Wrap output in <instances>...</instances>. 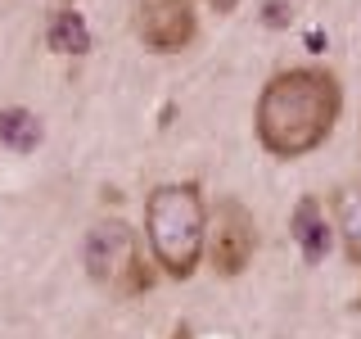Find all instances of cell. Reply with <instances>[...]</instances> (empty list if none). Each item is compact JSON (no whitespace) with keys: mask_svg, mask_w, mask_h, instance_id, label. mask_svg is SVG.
<instances>
[{"mask_svg":"<svg viewBox=\"0 0 361 339\" xmlns=\"http://www.w3.org/2000/svg\"><path fill=\"white\" fill-rule=\"evenodd\" d=\"M334 231L343 240V254L361 267V181L343 186L334 195Z\"/></svg>","mask_w":361,"mask_h":339,"instance_id":"8","label":"cell"},{"mask_svg":"<svg viewBox=\"0 0 361 339\" xmlns=\"http://www.w3.org/2000/svg\"><path fill=\"white\" fill-rule=\"evenodd\" d=\"M86 271L95 285H109L118 294H145L154 290V271L140 254V240L127 222L109 218L86 231Z\"/></svg>","mask_w":361,"mask_h":339,"instance_id":"3","label":"cell"},{"mask_svg":"<svg viewBox=\"0 0 361 339\" xmlns=\"http://www.w3.org/2000/svg\"><path fill=\"white\" fill-rule=\"evenodd\" d=\"M212 5H217V9H221V14H231V9H235V5H240V0H212Z\"/></svg>","mask_w":361,"mask_h":339,"instance_id":"11","label":"cell"},{"mask_svg":"<svg viewBox=\"0 0 361 339\" xmlns=\"http://www.w3.org/2000/svg\"><path fill=\"white\" fill-rule=\"evenodd\" d=\"M145 240H149L154 263L172 280H190L208 249V203L199 186L190 181H167L145 199Z\"/></svg>","mask_w":361,"mask_h":339,"instance_id":"2","label":"cell"},{"mask_svg":"<svg viewBox=\"0 0 361 339\" xmlns=\"http://www.w3.org/2000/svg\"><path fill=\"white\" fill-rule=\"evenodd\" d=\"M343 113V86L330 68H285L262 86L253 109V131L257 145L271 158H307L321 150L338 127Z\"/></svg>","mask_w":361,"mask_h":339,"instance_id":"1","label":"cell"},{"mask_svg":"<svg viewBox=\"0 0 361 339\" xmlns=\"http://www.w3.org/2000/svg\"><path fill=\"white\" fill-rule=\"evenodd\" d=\"M41 118L27 109H0V145H9V150L18 154H32L41 145Z\"/></svg>","mask_w":361,"mask_h":339,"instance_id":"9","label":"cell"},{"mask_svg":"<svg viewBox=\"0 0 361 339\" xmlns=\"http://www.w3.org/2000/svg\"><path fill=\"white\" fill-rule=\"evenodd\" d=\"M357 308H361V294H357Z\"/></svg>","mask_w":361,"mask_h":339,"instance_id":"13","label":"cell"},{"mask_svg":"<svg viewBox=\"0 0 361 339\" xmlns=\"http://www.w3.org/2000/svg\"><path fill=\"white\" fill-rule=\"evenodd\" d=\"M289 235H293V244H298L302 263H312V267L325 263V254H330V244H334V226L325 222V208H321L316 195H302L298 203H293Z\"/></svg>","mask_w":361,"mask_h":339,"instance_id":"6","label":"cell"},{"mask_svg":"<svg viewBox=\"0 0 361 339\" xmlns=\"http://www.w3.org/2000/svg\"><path fill=\"white\" fill-rule=\"evenodd\" d=\"M172 339H190V331H185V326H180V331H176V335H172Z\"/></svg>","mask_w":361,"mask_h":339,"instance_id":"12","label":"cell"},{"mask_svg":"<svg viewBox=\"0 0 361 339\" xmlns=\"http://www.w3.org/2000/svg\"><path fill=\"white\" fill-rule=\"evenodd\" d=\"M45 45H50L54 54H86L90 50V28L86 18L77 14L73 5H59L45 23Z\"/></svg>","mask_w":361,"mask_h":339,"instance_id":"7","label":"cell"},{"mask_svg":"<svg viewBox=\"0 0 361 339\" xmlns=\"http://www.w3.org/2000/svg\"><path fill=\"white\" fill-rule=\"evenodd\" d=\"M135 37L154 54H176L199 37L195 0H135Z\"/></svg>","mask_w":361,"mask_h":339,"instance_id":"5","label":"cell"},{"mask_svg":"<svg viewBox=\"0 0 361 339\" xmlns=\"http://www.w3.org/2000/svg\"><path fill=\"white\" fill-rule=\"evenodd\" d=\"M253 249H257L253 213H248L240 199H221L217 208L208 213V249H203L208 267L217 271L221 280H235L253 263Z\"/></svg>","mask_w":361,"mask_h":339,"instance_id":"4","label":"cell"},{"mask_svg":"<svg viewBox=\"0 0 361 339\" xmlns=\"http://www.w3.org/2000/svg\"><path fill=\"white\" fill-rule=\"evenodd\" d=\"M298 0H267V28H289Z\"/></svg>","mask_w":361,"mask_h":339,"instance_id":"10","label":"cell"}]
</instances>
